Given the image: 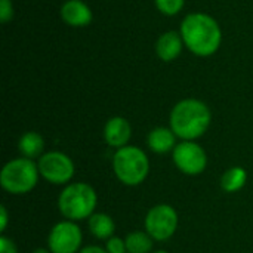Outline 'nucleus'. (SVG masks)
Here are the masks:
<instances>
[{
  "label": "nucleus",
  "instance_id": "f257e3e1",
  "mask_svg": "<svg viewBox=\"0 0 253 253\" xmlns=\"http://www.w3.org/2000/svg\"><path fill=\"white\" fill-rule=\"evenodd\" d=\"M179 33L184 46L200 58L215 55L222 43V30L218 21L205 12L188 13L181 22Z\"/></svg>",
  "mask_w": 253,
  "mask_h": 253
},
{
  "label": "nucleus",
  "instance_id": "f03ea898",
  "mask_svg": "<svg viewBox=\"0 0 253 253\" xmlns=\"http://www.w3.org/2000/svg\"><path fill=\"white\" fill-rule=\"evenodd\" d=\"M212 123V111L197 98H185L176 102L169 116V127L181 141H197Z\"/></svg>",
  "mask_w": 253,
  "mask_h": 253
},
{
  "label": "nucleus",
  "instance_id": "7ed1b4c3",
  "mask_svg": "<svg viewBox=\"0 0 253 253\" xmlns=\"http://www.w3.org/2000/svg\"><path fill=\"white\" fill-rule=\"evenodd\" d=\"M98 206L96 190L87 182H71L62 188L58 197V211L64 219L80 222L89 219Z\"/></svg>",
  "mask_w": 253,
  "mask_h": 253
},
{
  "label": "nucleus",
  "instance_id": "20e7f679",
  "mask_svg": "<svg viewBox=\"0 0 253 253\" xmlns=\"http://www.w3.org/2000/svg\"><path fill=\"white\" fill-rule=\"evenodd\" d=\"M113 172L123 185L138 187L150 173V159L142 148L126 145L116 150L113 156Z\"/></svg>",
  "mask_w": 253,
  "mask_h": 253
},
{
  "label": "nucleus",
  "instance_id": "39448f33",
  "mask_svg": "<svg viewBox=\"0 0 253 253\" xmlns=\"http://www.w3.org/2000/svg\"><path fill=\"white\" fill-rule=\"evenodd\" d=\"M40 178L37 162L19 156L3 166L0 172V185L12 196H24L37 187Z\"/></svg>",
  "mask_w": 253,
  "mask_h": 253
},
{
  "label": "nucleus",
  "instance_id": "423d86ee",
  "mask_svg": "<svg viewBox=\"0 0 253 253\" xmlns=\"http://www.w3.org/2000/svg\"><path fill=\"white\" fill-rule=\"evenodd\" d=\"M179 216L173 206L168 203H160L153 206L144 219L145 231L153 237L154 242L163 243L172 239L178 230Z\"/></svg>",
  "mask_w": 253,
  "mask_h": 253
},
{
  "label": "nucleus",
  "instance_id": "0eeeda50",
  "mask_svg": "<svg viewBox=\"0 0 253 253\" xmlns=\"http://www.w3.org/2000/svg\"><path fill=\"white\" fill-rule=\"evenodd\" d=\"M40 176L52 185L71 184L76 166L73 159L62 151H47L37 160Z\"/></svg>",
  "mask_w": 253,
  "mask_h": 253
},
{
  "label": "nucleus",
  "instance_id": "6e6552de",
  "mask_svg": "<svg viewBox=\"0 0 253 253\" xmlns=\"http://www.w3.org/2000/svg\"><path fill=\"white\" fill-rule=\"evenodd\" d=\"M172 162L181 173L197 176L208 168V154L196 141H181L172 151Z\"/></svg>",
  "mask_w": 253,
  "mask_h": 253
},
{
  "label": "nucleus",
  "instance_id": "1a4fd4ad",
  "mask_svg": "<svg viewBox=\"0 0 253 253\" xmlns=\"http://www.w3.org/2000/svg\"><path fill=\"white\" fill-rule=\"evenodd\" d=\"M83 233L77 222L62 219L47 236V249L52 253H79L83 248Z\"/></svg>",
  "mask_w": 253,
  "mask_h": 253
},
{
  "label": "nucleus",
  "instance_id": "9d476101",
  "mask_svg": "<svg viewBox=\"0 0 253 253\" xmlns=\"http://www.w3.org/2000/svg\"><path fill=\"white\" fill-rule=\"evenodd\" d=\"M102 138L105 144L114 150L123 148L129 145V141L132 138V126L130 122L122 116L111 117L107 120L102 129Z\"/></svg>",
  "mask_w": 253,
  "mask_h": 253
},
{
  "label": "nucleus",
  "instance_id": "9b49d317",
  "mask_svg": "<svg viewBox=\"0 0 253 253\" xmlns=\"http://www.w3.org/2000/svg\"><path fill=\"white\" fill-rule=\"evenodd\" d=\"M59 15L67 25L74 27V28L87 27L93 19L92 9L83 0H67V1H64L61 6Z\"/></svg>",
  "mask_w": 253,
  "mask_h": 253
},
{
  "label": "nucleus",
  "instance_id": "f8f14e48",
  "mask_svg": "<svg viewBox=\"0 0 253 253\" xmlns=\"http://www.w3.org/2000/svg\"><path fill=\"white\" fill-rule=\"evenodd\" d=\"M184 47L185 46H184V40L181 37V33L175 31V30H169V31L162 33L156 42V46H154L159 59L163 62L175 61L181 55Z\"/></svg>",
  "mask_w": 253,
  "mask_h": 253
},
{
  "label": "nucleus",
  "instance_id": "ddd939ff",
  "mask_svg": "<svg viewBox=\"0 0 253 253\" xmlns=\"http://www.w3.org/2000/svg\"><path fill=\"white\" fill-rule=\"evenodd\" d=\"M176 139L178 136L170 127L159 126L148 132L147 145L150 151L154 154H168V153H172L175 147L178 145Z\"/></svg>",
  "mask_w": 253,
  "mask_h": 253
},
{
  "label": "nucleus",
  "instance_id": "4468645a",
  "mask_svg": "<svg viewBox=\"0 0 253 253\" xmlns=\"http://www.w3.org/2000/svg\"><path fill=\"white\" fill-rule=\"evenodd\" d=\"M18 151L25 159L39 160L44 154V138L34 130L24 132L18 139Z\"/></svg>",
  "mask_w": 253,
  "mask_h": 253
},
{
  "label": "nucleus",
  "instance_id": "2eb2a0df",
  "mask_svg": "<svg viewBox=\"0 0 253 253\" xmlns=\"http://www.w3.org/2000/svg\"><path fill=\"white\" fill-rule=\"evenodd\" d=\"M87 228L90 234L98 240H108L114 236L116 231V222L114 219L104 212H95L87 219Z\"/></svg>",
  "mask_w": 253,
  "mask_h": 253
},
{
  "label": "nucleus",
  "instance_id": "dca6fc26",
  "mask_svg": "<svg viewBox=\"0 0 253 253\" xmlns=\"http://www.w3.org/2000/svg\"><path fill=\"white\" fill-rule=\"evenodd\" d=\"M246 182H248V172L242 166H233L227 169L219 179V185L222 191L230 194L240 191L246 185Z\"/></svg>",
  "mask_w": 253,
  "mask_h": 253
},
{
  "label": "nucleus",
  "instance_id": "f3484780",
  "mask_svg": "<svg viewBox=\"0 0 253 253\" xmlns=\"http://www.w3.org/2000/svg\"><path fill=\"white\" fill-rule=\"evenodd\" d=\"M127 253L154 252V240L147 231H132L125 237Z\"/></svg>",
  "mask_w": 253,
  "mask_h": 253
},
{
  "label": "nucleus",
  "instance_id": "a211bd4d",
  "mask_svg": "<svg viewBox=\"0 0 253 253\" xmlns=\"http://www.w3.org/2000/svg\"><path fill=\"white\" fill-rule=\"evenodd\" d=\"M154 4L162 15L175 16L184 9L185 0H154Z\"/></svg>",
  "mask_w": 253,
  "mask_h": 253
},
{
  "label": "nucleus",
  "instance_id": "6ab92c4d",
  "mask_svg": "<svg viewBox=\"0 0 253 253\" xmlns=\"http://www.w3.org/2000/svg\"><path fill=\"white\" fill-rule=\"evenodd\" d=\"M105 249L108 253H127L125 239L116 237V236H113L111 239L105 242Z\"/></svg>",
  "mask_w": 253,
  "mask_h": 253
},
{
  "label": "nucleus",
  "instance_id": "aec40b11",
  "mask_svg": "<svg viewBox=\"0 0 253 253\" xmlns=\"http://www.w3.org/2000/svg\"><path fill=\"white\" fill-rule=\"evenodd\" d=\"M13 18V4L12 0H0V21L7 24Z\"/></svg>",
  "mask_w": 253,
  "mask_h": 253
},
{
  "label": "nucleus",
  "instance_id": "412c9836",
  "mask_svg": "<svg viewBox=\"0 0 253 253\" xmlns=\"http://www.w3.org/2000/svg\"><path fill=\"white\" fill-rule=\"evenodd\" d=\"M0 253H18L15 242L4 234L0 236Z\"/></svg>",
  "mask_w": 253,
  "mask_h": 253
},
{
  "label": "nucleus",
  "instance_id": "4be33fe9",
  "mask_svg": "<svg viewBox=\"0 0 253 253\" xmlns=\"http://www.w3.org/2000/svg\"><path fill=\"white\" fill-rule=\"evenodd\" d=\"M7 222H9V213H7V209H6V206H4V205H1V208H0V231H1V234L6 231V228H7Z\"/></svg>",
  "mask_w": 253,
  "mask_h": 253
},
{
  "label": "nucleus",
  "instance_id": "5701e85b",
  "mask_svg": "<svg viewBox=\"0 0 253 253\" xmlns=\"http://www.w3.org/2000/svg\"><path fill=\"white\" fill-rule=\"evenodd\" d=\"M79 253H108L105 248L96 246V245H89V246H83Z\"/></svg>",
  "mask_w": 253,
  "mask_h": 253
},
{
  "label": "nucleus",
  "instance_id": "b1692460",
  "mask_svg": "<svg viewBox=\"0 0 253 253\" xmlns=\"http://www.w3.org/2000/svg\"><path fill=\"white\" fill-rule=\"evenodd\" d=\"M33 253H52L47 248H37L36 251H33Z\"/></svg>",
  "mask_w": 253,
  "mask_h": 253
},
{
  "label": "nucleus",
  "instance_id": "393cba45",
  "mask_svg": "<svg viewBox=\"0 0 253 253\" xmlns=\"http://www.w3.org/2000/svg\"><path fill=\"white\" fill-rule=\"evenodd\" d=\"M151 253H169V252H166V251H154V252H151Z\"/></svg>",
  "mask_w": 253,
  "mask_h": 253
}]
</instances>
